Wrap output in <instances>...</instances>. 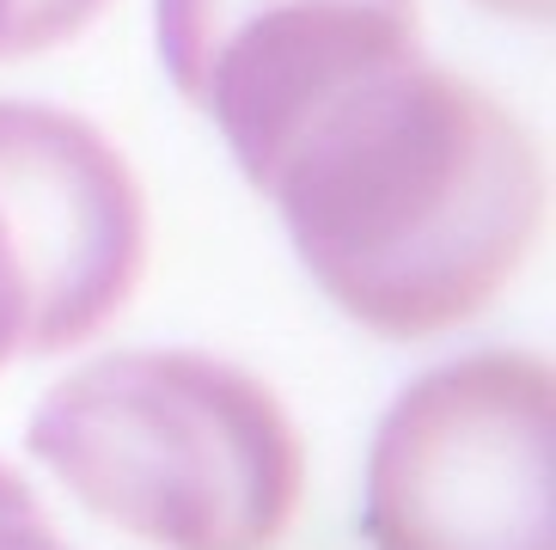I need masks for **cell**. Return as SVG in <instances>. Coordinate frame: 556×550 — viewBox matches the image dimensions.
<instances>
[{
	"instance_id": "cell-3",
	"label": "cell",
	"mask_w": 556,
	"mask_h": 550,
	"mask_svg": "<svg viewBox=\"0 0 556 550\" xmlns=\"http://www.w3.org/2000/svg\"><path fill=\"white\" fill-rule=\"evenodd\" d=\"M374 550H556V373L477 349L397 391L367 453Z\"/></svg>"
},
{
	"instance_id": "cell-4",
	"label": "cell",
	"mask_w": 556,
	"mask_h": 550,
	"mask_svg": "<svg viewBox=\"0 0 556 550\" xmlns=\"http://www.w3.org/2000/svg\"><path fill=\"white\" fill-rule=\"evenodd\" d=\"M148 263V202L92 123L0 104V367L55 355L123 312Z\"/></svg>"
},
{
	"instance_id": "cell-6",
	"label": "cell",
	"mask_w": 556,
	"mask_h": 550,
	"mask_svg": "<svg viewBox=\"0 0 556 550\" xmlns=\"http://www.w3.org/2000/svg\"><path fill=\"white\" fill-rule=\"evenodd\" d=\"M104 13V0H0V62H25L67 43Z\"/></svg>"
},
{
	"instance_id": "cell-2",
	"label": "cell",
	"mask_w": 556,
	"mask_h": 550,
	"mask_svg": "<svg viewBox=\"0 0 556 550\" xmlns=\"http://www.w3.org/2000/svg\"><path fill=\"white\" fill-rule=\"evenodd\" d=\"M31 459L153 550H276L306 447L257 373L197 349H116L43 391Z\"/></svg>"
},
{
	"instance_id": "cell-5",
	"label": "cell",
	"mask_w": 556,
	"mask_h": 550,
	"mask_svg": "<svg viewBox=\"0 0 556 550\" xmlns=\"http://www.w3.org/2000/svg\"><path fill=\"white\" fill-rule=\"evenodd\" d=\"M416 55V0H160V62L251 184L306 116Z\"/></svg>"
},
{
	"instance_id": "cell-8",
	"label": "cell",
	"mask_w": 556,
	"mask_h": 550,
	"mask_svg": "<svg viewBox=\"0 0 556 550\" xmlns=\"http://www.w3.org/2000/svg\"><path fill=\"white\" fill-rule=\"evenodd\" d=\"M483 13H502V18H526V25H544L556 13V0H477Z\"/></svg>"
},
{
	"instance_id": "cell-7",
	"label": "cell",
	"mask_w": 556,
	"mask_h": 550,
	"mask_svg": "<svg viewBox=\"0 0 556 550\" xmlns=\"http://www.w3.org/2000/svg\"><path fill=\"white\" fill-rule=\"evenodd\" d=\"M0 550H74L50 526V514L37 508V496L13 465H0Z\"/></svg>"
},
{
	"instance_id": "cell-1",
	"label": "cell",
	"mask_w": 556,
	"mask_h": 550,
	"mask_svg": "<svg viewBox=\"0 0 556 550\" xmlns=\"http://www.w3.org/2000/svg\"><path fill=\"white\" fill-rule=\"evenodd\" d=\"M257 190L330 307L404 342L495 307L544 221L532 129L422 55L306 116Z\"/></svg>"
}]
</instances>
